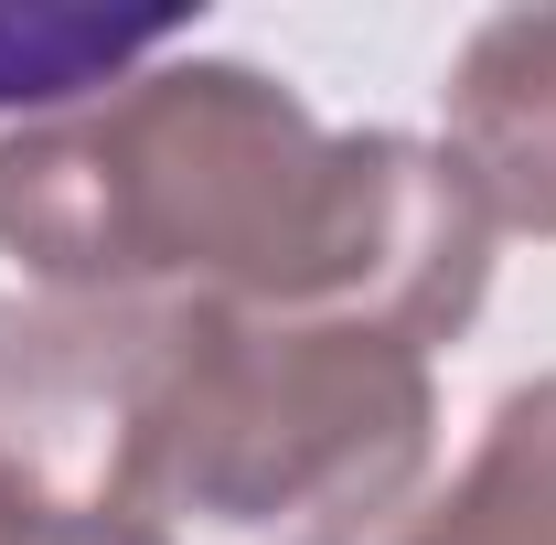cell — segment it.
I'll return each instance as SVG.
<instances>
[{"label": "cell", "mask_w": 556, "mask_h": 545, "mask_svg": "<svg viewBox=\"0 0 556 545\" xmlns=\"http://www.w3.org/2000/svg\"><path fill=\"white\" fill-rule=\"evenodd\" d=\"M0 257L75 300L353 321L439 353L492 289V214L439 139L321 129L247 54H150L65 118L0 129Z\"/></svg>", "instance_id": "6da1fadb"}, {"label": "cell", "mask_w": 556, "mask_h": 545, "mask_svg": "<svg viewBox=\"0 0 556 545\" xmlns=\"http://www.w3.org/2000/svg\"><path fill=\"white\" fill-rule=\"evenodd\" d=\"M439 460L396 332L204 300H0V481L54 545H375Z\"/></svg>", "instance_id": "7a4b0ae2"}, {"label": "cell", "mask_w": 556, "mask_h": 545, "mask_svg": "<svg viewBox=\"0 0 556 545\" xmlns=\"http://www.w3.org/2000/svg\"><path fill=\"white\" fill-rule=\"evenodd\" d=\"M450 161L492 214V236L556 246V11H492L450 54Z\"/></svg>", "instance_id": "3957f363"}, {"label": "cell", "mask_w": 556, "mask_h": 545, "mask_svg": "<svg viewBox=\"0 0 556 545\" xmlns=\"http://www.w3.org/2000/svg\"><path fill=\"white\" fill-rule=\"evenodd\" d=\"M396 545H556V375L514 385L482 417L471 460L439 503H417Z\"/></svg>", "instance_id": "277c9868"}, {"label": "cell", "mask_w": 556, "mask_h": 545, "mask_svg": "<svg viewBox=\"0 0 556 545\" xmlns=\"http://www.w3.org/2000/svg\"><path fill=\"white\" fill-rule=\"evenodd\" d=\"M172 11H11L0 0V118H65L86 97H108L118 75H139L150 54H172Z\"/></svg>", "instance_id": "5b68a950"}, {"label": "cell", "mask_w": 556, "mask_h": 545, "mask_svg": "<svg viewBox=\"0 0 556 545\" xmlns=\"http://www.w3.org/2000/svg\"><path fill=\"white\" fill-rule=\"evenodd\" d=\"M0 545H54L33 514H22V503H11V481H0Z\"/></svg>", "instance_id": "8992f818"}]
</instances>
